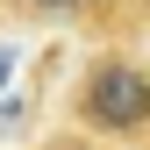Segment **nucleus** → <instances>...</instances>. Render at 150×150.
Listing matches in <instances>:
<instances>
[{
    "instance_id": "nucleus-2",
    "label": "nucleus",
    "mask_w": 150,
    "mask_h": 150,
    "mask_svg": "<svg viewBox=\"0 0 150 150\" xmlns=\"http://www.w3.org/2000/svg\"><path fill=\"white\" fill-rule=\"evenodd\" d=\"M36 150H115V143H93V136H79V129H57V136H43Z\"/></svg>"
},
{
    "instance_id": "nucleus-1",
    "label": "nucleus",
    "mask_w": 150,
    "mask_h": 150,
    "mask_svg": "<svg viewBox=\"0 0 150 150\" xmlns=\"http://www.w3.org/2000/svg\"><path fill=\"white\" fill-rule=\"evenodd\" d=\"M64 115H71V129L93 136V143H115V150L150 143V57H143L136 43H100V50H86Z\"/></svg>"
}]
</instances>
